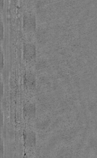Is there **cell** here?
<instances>
[{
    "label": "cell",
    "mask_w": 97,
    "mask_h": 158,
    "mask_svg": "<svg viewBox=\"0 0 97 158\" xmlns=\"http://www.w3.org/2000/svg\"><path fill=\"white\" fill-rule=\"evenodd\" d=\"M24 55L26 59L31 60L35 55V48L33 45L27 44L24 47Z\"/></svg>",
    "instance_id": "cell-2"
},
{
    "label": "cell",
    "mask_w": 97,
    "mask_h": 158,
    "mask_svg": "<svg viewBox=\"0 0 97 158\" xmlns=\"http://www.w3.org/2000/svg\"><path fill=\"white\" fill-rule=\"evenodd\" d=\"M24 27L26 31H32L35 29V17L31 15L25 16L24 18Z\"/></svg>",
    "instance_id": "cell-1"
},
{
    "label": "cell",
    "mask_w": 97,
    "mask_h": 158,
    "mask_svg": "<svg viewBox=\"0 0 97 158\" xmlns=\"http://www.w3.org/2000/svg\"><path fill=\"white\" fill-rule=\"evenodd\" d=\"M1 39H2L3 38V24L2 23H1Z\"/></svg>",
    "instance_id": "cell-3"
},
{
    "label": "cell",
    "mask_w": 97,
    "mask_h": 158,
    "mask_svg": "<svg viewBox=\"0 0 97 158\" xmlns=\"http://www.w3.org/2000/svg\"><path fill=\"white\" fill-rule=\"evenodd\" d=\"M4 0H1V5H2V9L3 6Z\"/></svg>",
    "instance_id": "cell-4"
}]
</instances>
